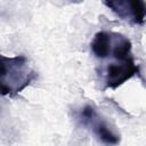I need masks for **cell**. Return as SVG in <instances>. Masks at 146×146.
<instances>
[{
	"instance_id": "cell-1",
	"label": "cell",
	"mask_w": 146,
	"mask_h": 146,
	"mask_svg": "<svg viewBox=\"0 0 146 146\" xmlns=\"http://www.w3.org/2000/svg\"><path fill=\"white\" fill-rule=\"evenodd\" d=\"M36 73L30 67L25 56H1V94L15 96L25 89L34 79Z\"/></svg>"
},
{
	"instance_id": "cell-2",
	"label": "cell",
	"mask_w": 146,
	"mask_h": 146,
	"mask_svg": "<svg viewBox=\"0 0 146 146\" xmlns=\"http://www.w3.org/2000/svg\"><path fill=\"white\" fill-rule=\"evenodd\" d=\"M79 121L89 127L99 141L107 146H115L120 143V136L110 127L108 122L98 115L95 107L86 105L79 113Z\"/></svg>"
},
{
	"instance_id": "cell-3",
	"label": "cell",
	"mask_w": 146,
	"mask_h": 146,
	"mask_svg": "<svg viewBox=\"0 0 146 146\" xmlns=\"http://www.w3.org/2000/svg\"><path fill=\"white\" fill-rule=\"evenodd\" d=\"M117 17L129 23L141 25L146 21V2L141 0H116L104 1Z\"/></svg>"
},
{
	"instance_id": "cell-4",
	"label": "cell",
	"mask_w": 146,
	"mask_h": 146,
	"mask_svg": "<svg viewBox=\"0 0 146 146\" xmlns=\"http://www.w3.org/2000/svg\"><path fill=\"white\" fill-rule=\"evenodd\" d=\"M138 72H139V67L138 65H136L133 58L112 63L106 67V73H105L106 88L116 89L125 81L131 79Z\"/></svg>"
},
{
	"instance_id": "cell-5",
	"label": "cell",
	"mask_w": 146,
	"mask_h": 146,
	"mask_svg": "<svg viewBox=\"0 0 146 146\" xmlns=\"http://www.w3.org/2000/svg\"><path fill=\"white\" fill-rule=\"evenodd\" d=\"M112 42H113V32H106V31L97 32L90 44L91 51L95 55V57L100 59L108 57L111 55Z\"/></svg>"
}]
</instances>
